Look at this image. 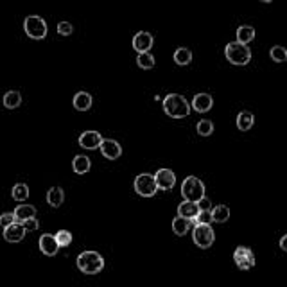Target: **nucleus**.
<instances>
[{
  "instance_id": "obj_1",
  "label": "nucleus",
  "mask_w": 287,
  "mask_h": 287,
  "mask_svg": "<svg viewBox=\"0 0 287 287\" xmlns=\"http://www.w3.org/2000/svg\"><path fill=\"white\" fill-rule=\"evenodd\" d=\"M163 112L171 119H185V117L190 115V104L183 95L169 94L163 99Z\"/></svg>"
},
{
  "instance_id": "obj_2",
  "label": "nucleus",
  "mask_w": 287,
  "mask_h": 287,
  "mask_svg": "<svg viewBox=\"0 0 287 287\" xmlns=\"http://www.w3.org/2000/svg\"><path fill=\"white\" fill-rule=\"evenodd\" d=\"M224 56L230 61L231 65H237V67H244L251 61V51H249L248 45L239 42H231L224 47Z\"/></svg>"
},
{
  "instance_id": "obj_3",
  "label": "nucleus",
  "mask_w": 287,
  "mask_h": 287,
  "mask_svg": "<svg viewBox=\"0 0 287 287\" xmlns=\"http://www.w3.org/2000/svg\"><path fill=\"white\" fill-rule=\"evenodd\" d=\"M77 267L85 274H97L99 271H103L104 258L97 251H83L77 257Z\"/></svg>"
},
{
  "instance_id": "obj_4",
  "label": "nucleus",
  "mask_w": 287,
  "mask_h": 287,
  "mask_svg": "<svg viewBox=\"0 0 287 287\" xmlns=\"http://www.w3.org/2000/svg\"><path fill=\"white\" fill-rule=\"evenodd\" d=\"M181 196H183V201L197 203L205 197V183L196 176H187L181 183Z\"/></svg>"
},
{
  "instance_id": "obj_5",
  "label": "nucleus",
  "mask_w": 287,
  "mask_h": 287,
  "mask_svg": "<svg viewBox=\"0 0 287 287\" xmlns=\"http://www.w3.org/2000/svg\"><path fill=\"white\" fill-rule=\"evenodd\" d=\"M24 31L31 40H43L47 36V22L38 15H29L24 20Z\"/></svg>"
},
{
  "instance_id": "obj_6",
  "label": "nucleus",
  "mask_w": 287,
  "mask_h": 287,
  "mask_svg": "<svg viewBox=\"0 0 287 287\" xmlns=\"http://www.w3.org/2000/svg\"><path fill=\"white\" fill-rule=\"evenodd\" d=\"M135 192L142 197H153L154 194L158 192V187H156V181H154V176L149 172H142L135 178Z\"/></svg>"
},
{
  "instance_id": "obj_7",
  "label": "nucleus",
  "mask_w": 287,
  "mask_h": 287,
  "mask_svg": "<svg viewBox=\"0 0 287 287\" xmlns=\"http://www.w3.org/2000/svg\"><path fill=\"white\" fill-rule=\"evenodd\" d=\"M192 240L197 248H210L215 240V231L212 230L210 224H196L192 230Z\"/></svg>"
},
{
  "instance_id": "obj_8",
  "label": "nucleus",
  "mask_w": 287,
  "mask_h": 287,
  "mask_svg": "<svg viewBox=\"0 0 287 287\" xmlns=\"http://www.w3.org/2000/svg\"><path fill=\"white\" fill-rule=\"evenodd\" d=\"M233 262L237 264L239 269L248 271L255 266V255H253L251 249L246 248V246H239V248H235V251H233Z\"/></svg>"
},
{
  "instance_id": "obj_9",
  "label": "nucleus",
  "mask_w": 287,
  "mask_h": 287,
  "mask_svg": "<svg viewBox=\"0 0 287 287\" xmlns=\"http://www.w3.org/2000/svg\"><path fill=\"white\" fill-rule=\"evenodd\" d=\"M154 181H156L158 190H171L174 189V185H176V174L171 169H160V171L154 174Z\"/></svg>"
},
{
  "instance_id": "obj_10",
  "label": "nucleus",
  "mask_w": 287,
  "mask_h": 287,
  "mask_svg": "<svg viewBox=\"0 0 287 287\" xmlns=\"http://www.w3.org/2000/svg\"><path fill=\"white\" fill-rule=\"evenodd\" d=\"M133 49L138 52V54H142V52H149L151 47H153L154 43V38L151 33H147V31H140V33H137V35L133 36Z\"/></svg>"
},
{
  "instance_id": "obj_11",
  "label": "nucleus",
  "mask_w": 287,
  "mask_h": 287,
  "mask_svg": "<svg viewBox=\"0 0 287 287\" xmlns=\"http://www.w3.org/2000/svg\"><path fill=\"white\" fill-rule=\"evenodd\" d=\"M99 149H101L104 158H108V160H117L120 154H122V147H120L119 142L113 140V138H103Z\"/></svg>"
},
{
  "instance_id": "obj_12",
  "label": "nucleus",
  "mask_w": 287,
  "mask_h": 287,
  "mask_svg": "<svg viewBox=\"0 0 287 287\" xmlns=\"http://www.w3.org/2000/svg\"><path fill=\"white\" fill-rule=\"evenodd\" d=\"M101 142H103V135L99 133V131H85V133H81V137H79V146L83 147V149H99L101 147Z\"/></svg>"
},
{
  "instance_id": "obj_13",
  "label": "nucleus",
  "mask_w": 287,
  "mask_h": 287,
  "mask_svg": "<svg viewBox=\"0 0 287 287\" xmlns=\"http://www.w3.org/2000/svg\"><path fill=\"white\" fill-rule=\"evenodd\" d=\"M212 106H214V99L210 94H196L192 99V104H190V108H194L197 113L210 112Z\"/></svg>"
},
{
  "instance_id": "obj_14",
  "label": "nucleus",
  "mask_w": 287,
  "mask_h": 287,
  "mask_svg": "<svg viewBox=\"0 0 287 287\" xmlns=\"http://www.w3.org/2000/svg\"><path fill=\"white\" fill-rule=\"evenodd\" d=\"M40 249H42L43 255L54 257V255L60 251V246H58L54 235H51V233H43V235L40 237Z\"/></svg>"
},
{
  "instance_id": "obj_15",
  "label": "nucleus",
  "mask_w": 287,
  "mask_h": 287,
  "mask_svg": "<svg viewBox=\"0 0 287 287\" xmlns=\"http://www.w3.org/2000/svg\"><path fill=\"white\" fill-rule=\"evenodd\" d=\"M197 214H199V206H197V203L181 201L180 205H178V217L189 219V221L194 223V219L197 217Z\"/></svg>"
},
{
  "instance_id": "obj_16",
  "label": "nucleus",
  "mask_w": 287,
  "mask_h": 287,
  "mask_svg": "<svg viewBox=\"0 0 287 287\" xmlns=\"http://www.w3.org/2000/svg\"><path fill=\"white\" fill-rule=\"evenodd\" d=\"M26 237V228L22 226L20 223H13L11 226L4 228V239L8 242H20Z\"/></svg>"
},
{
  "instance_id": "obj_17",
  "label": "nucleus",
  "mask_w": 287,
  "mask_h": 287,
  "mask_svg": "<svg viewBox=\"0 0 287 287\" xmlns=\"http://www.w3.org/2000/svg\"><path fill=\"white\" fill-rule=\"evenodd\" d=\"M15 215V223H24L27 219H35L36 217V208L33 205H18L13 212Z\"/></svg>"
},
{
  "instance_id": "obj_18",
  "label": "nucleus",
  "mask_w": 287,
  "mask_h": 287,
  "mask_svg": "<svg viewBox=\"0 0 287 287\" xmlns=\"http://www.w3.org/2000/svg\"><path fill=\"white\" fill-rule=\"evenodd\" d=\"M74 108H76L77 112H88L92 108V95L88 92H77L74 95Z\"/></svg>"
},
{
  "instance_id": "obj_19",
  "label": "nucleus",
  "mask_w": 287,
  "mask_h": 287,
  "mask_svg": "<svg viewBox=\"0 0 287 287\" xmlns=\"http://www.w3.org/2000/svg\"><path fill=\"white\" fill-rule=\"evenodd\" d=\"M90 167H92V162L88 156H85V154H77V156H74L72 169L76 174H86V172L90 171Z\"/></svg>"
},
{
  "instance_id": "obj_20",
  "label": "nucleus",
  "mask_w": 287,
  "mask_h": 287,
  "mask_svg": "<svg viewBox=\"0 0 287 287\" xmlns=\"http://www.w3.org/2000/svg\"><path fill=\"white\" fill-rule=\"evenodd\" d=\"M65 201V192L61 187H52V189H49L47 192V203L52 206V208H58V206H61Z\"/></svg>"
},
{
  "instance_id": "obj_21",
  "label": "nucleus",
  "mask_w": 287,
  "mask_h": 287,
  "mask_svg": "<svg viewBox=\"0 0 287 287\" xmlns=\"http://www.w3.org/2000/svg\"><path fill=\"white\" fill-rule=\"evenodd\" d=\"M253 124H255V117H253V113L248 112V110H244V112H240L239 115H237V128H239L240 131H249V129L253 128Z\"/></svg>"
},
{
  "instance_id": "obj_22",
  "label": "nucleus",
  "mask_w": 287,
  "mask_h": 287,
  "mask_svg": "<svg viewBox=\"0 0 287 287\" xmlns=\"http://www.w3.org/2000/svg\"><path fill=\"white\" fill-rule=\"evenodd\" d=\"M212 214V223H226L230 219V208L226 205H215L210 210Z\"/></svg>"
},
{
  "instance_id": "obj_23",
  "label": "nucleus",
  "mask_w": 287,
  "mask_h": 287,
  "mask_svg": "<svg viewBox=\"0 0 287 287\" xmlns=\"http://www.w3.org/2000/svg\"><path fill=\"white\" fill-rule=\"evenodd\" d=\"M190 228H192V221H189V219L174 217V221H172V231L178 237H183L185 233H189Z\"/></svg>"
},
{
  "instance_id": "obj_24",
  "label": "nucleus",
  "mask_w": 287,
  "mask_h": 287,
  "mask_svg": "<svg viewBox=\"0 0 287 287\" xmlns=\"http://www.w3.org/2000/svg\"><path fill=\"white\" fill-rule=\"evenodd\" d=\"M255 40V27L253 26H239L237 29V42L248 45L249 42Z\"/></svg>"
},
{
  "instance_id": "obj_25",
  "label": "nucleus",
  "mask_w": 287,
  "mask_h": 287,
  "mask_svg": "<svg viewBox=\"0 0 287 287\" xmlns=\"http://www.w3.org/2000/svg\"><path fill=\"white\" fill-rule=\"evenodd\" d=\"M2 103L8 110H15L22 104V94L17 90H9L4 94V99H2Z\"/></svg>"
},
{
  "instance_id": "obj_26",
  "label": "nucleus",
  "mask_w": 287,
  "mask_h": 287,
  "mask_svg": "<svg viewBox=\"0 0 287 287\" xmlns=\"http://www.w3.org/2000/svg\"><path fill=\"white\" fill-rule=\"evenodd\" d=\"M174 63L180 65V67H185V65H189L192 61V51L187 47H180L174 51Z\"/></svg>"
},
{
  "instance_id": "obj_27",
  "label": "nucleus",
  "mask_w": 287,
  "mask_h": 287,
  "mask_svg": "<svg viewBox=\"0 0 287 287\" xmlns=\"http://www.w3.org/2000/svg\"><path fill=\"white\" fill-rule=\"evenodd\" d=\"M137 65L142 70H151L156 65V60H154V56L151 52H142V54L137 56Z\"/></svg>"
},
{
  "instance_id": "obj_28",
  "label": "nucleus",
  "mask_w": 287,
  "mask_h": 287,
  "mask_svg": "<svg viewBox=\"0 0 287 287\" xmlns=\"http://www.w3.org/2000/svg\"><path fill=\"white\" fill-rule=\"evenodd\" d=\"M11 196H13L15 201H20L24 203L29 197V187L26 183H17L11 190Z\"/></svg>"
},
{
  "instance_id": "obj_29",
  "label": "nucleus",
  "mask_w": 287,
  "mask_h": 287,
  "mask_svg": "<svg viewBox=\"0 0 287 287\" xmlns=\"http://www.w3.org/2000/svg\"><path fill=\"white\" fill-rule=\"evenodd\" d=\"M269 58L274 63H283V61H287V49L282 45H274L269 49Z\"/></svg>"
},
{
  "instance_id": "obj_30",
  "label": "nucleus",
  "mask_w": 287,
  "mask_h": 287,
  "mask_svg": "<svg viewBox=\"0 0 287 287\" xmlns=\"http://www.w3.org/2000/svg\"><path fill=\"white\" fill-rule=\"evenodd\" d=\"M196 129H197V135H201V137H210V135L214 133V122L203 119L197 122Z\"/></svg>"
},
{
  "instance_id": "obj_31",
  "label": "nucleus",
  "mask_w": 287,
  "mask_h": 287,
  "mask_svg": "<svg viewBox=\"0 0 287 287\" xmlns=\"http://www.w3.org/2000/svg\"><path fill=\"white\" fill-rule=\"evenodd\" d=\"M54 239H56L60 248H67V246L72 242V233H70L69 230H60L56 235H54Z\"/></svg>"
},
{
  "instance_id": "obj_32",
  "label": "nucleus",
  "mask_w": 287,
  "mask_h": 287,
  "mask_svg": "<svg viewBox=\"0 0 287 287\" xmlns=\"http://www.w3.org/2000/svg\"><path fill=\"white\" fill-rule=\"evenodd\" d=\"M74 33V27L70 22H60L58 24V35L61 36H70Z\"/></svg>"
},
{
  "instance_id": "obj_33",
  "label": "nucleus",
  "mask_w": 287,
  "mask_h": 287,
  "mask_svg": "<svg viewBox=\"0 0 287 287\" xmlns=\"http://www.w3.org/2000/svg\"><path fill=\"white\" fill-rule=\"evenodd\" d=\"M15 223V215L13 212H4V214L0 215V226L2 228H8Z\"/></svg>"
},
{
  "instance_id": "obj_34",
  "label": "nucleus",
  "mask_w": 287,
  "mask_h": 287,
  "mask_svg": "<svg viewBox=\"0 0 287 287\" xmlns=\"http://www.w3.org/2000/svg\"><path fill=\"white\" fill-rule=\"evenodd\" d=\"M194 223L196 224H210L212 223V214L210 212H199L197 217L194 219Z\"/></svg>"
},
{
  "instance_id": "obj_35",
  "label": "nucleus",
  "mask_w": 287,
  "mask_h": 287,
  "mask_svg": "<svg viewBox=\"0 0 287 287\" xmlns=\"http://www.w3.org/2000/svg\"><path fill=\"white\" fill-rule=\"evenodd\" d=\"M22 226L26 228V231H35V230H38V226H40V221L38 219H27V221H24L22 223Z\"/></svg>"
},
{
  "instance_id": "obj_36",
  "label": "nucleus",
  "mask_w": 287,
  "mask_h": 287,
  "mask_svg": "<svg viewBox=\"0 0 287 287\" xmlns=\"http://www.w3.org/2000/svg\"><path fill=\"white\" fill-rule=\"evenodd\" d=\"M197 206H199V212H210L212 210V203H210V199L208 197H203V199H199L197 201Z\"/></svg>"
},
{
  "instance_id": "obj_37",
  "label": "nucleus",
  "mask_w": 287,
  "mask_h": 287,
  "mask_svg": "<svg viewBox=\"0 0 287 287\" xmlns=\"http://www.w3.org/2000/svg\"><path fill=\"white\" fill-rule=\"evenodd\" d=\"M280 248H282L283 251H287V233L280 239Z\"/></svg>"
},
{
  "instance_id": "obj_38",
  "label": "nucleus",
  "mask_w": 287,
  "mask_h": 287,
  "mask_svg": "<svg viewBox=\"0 0 287 287\" xmlns=\"http://www.w3.org/2000/svg\"><path fill=\"white\" fill-rule=\"evenodd\" d=\"M260 2H264V4H269V2H273V0H260Z\"/></svg>"
}]
</instances>
